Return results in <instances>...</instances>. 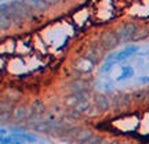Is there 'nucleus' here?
<instances>
[{
    "instance_id": "obj_12",
    "label": "nucleus",
    "mask_w": 149,
    "mask_h": 144,
    "mask_svg": "<svg viewBox=\"0 0 149 144\" xmlns=\"http://www.w3.org/2000/svg\"><path fill=\"white\" fill-rule=\"evenodd\" d=\"M74 112H77V114H80V115H83V114H86V112H88L91 110V103L87 100V101H81L77 105H74L73 108H72Z\"/></svg>"
},
{
    "instance_id": "obj_5",
    "label": "nucleus",
    "mask_w": 149,
    "mask_h": 144,
    "mask_svg": "<svg viewBox=\"0 0 149 144\" xmlns=\"http://www.w3.org/2000/svg\"><path fill=\"white\" fill-rule=\"evenodd\" d=\"M93 107L97 108L100 112H107L111 110L112 101L108 98V96L102 94V93H98V94L93 97Z\"/></svg>"
},
{
    "instance_id": "obj_3",
    "label": "nucleus",
    "mask_w": 149,
    "mask_h": 144,
    "mask_svg": "<svg viewBox=\"0 0 149 144\" xmlns=\"http://www.w3.org/2000/svg\"><path fill=\"white\" fill-rule=\"evenodd\" d=\"M133 96L128 94V93H117L113 96V100H112V107L115 108L116 111H120V110H126L133 103Z\"/></svg>"
},
{
    "instance_id": "obj_16",
    "label": "nucleus",
    "mask_w": 149,
    "mask_h": 144,
    "mask_svg": "<svg viewBox=\"0 0 149 144\" xmlns=\"http://www.w3.org/2000/svg\"><path fill=\"white\" fill-rule=\"evenodd\" d=\"M46 4H48V6H53V4H57V3H59L61 0H43Z\"/></svg>"
},
{
    "instance_id": "obj_6",
    "label": "nucleus",
    "mask_w": 149,
    "mask_h": 144,
    "mask_svg": "<svg viewBox=\"0 0 149 144\" xmlns=\"http://www.w3.org/2000/svg\"><path fill=\"white\" fill-rule=\"evenodd\" d=\"M139 50V46L138 44H128L124 48H122L119 53H116V61H124V60L130 58V57H133L134 54H137Z\"/></svg>"
},
{
    "instance_id": "obj_4",
    "label": "nucleus",
    "mask_w": 149,
    "mask_h": 144,
    "mask_svg": "<svg viewBox=\"0 0 149 144\" xmlns=\"http://www.w3.org/2000/svg\"><path fill=\"white\" fill-rule=\"evenodd\" d=\"M28 118H29V107H26L25 104H17L14 110H13V122L15 123H22L28 121Z\"/></svg>"
},
{
    "instance_id": "obj_13",
    "label": "nucleus",
    "mask_w": 149,
    "mask_h": 144,
    "mask_svg": "<svg viewBox=\"0 0 149 144\" xmlns=\"http://www.w3.org/2000/svg\"><path fill=\"white\" fill-rule=\"evenodd\" d=\"M133 76H134V70L131 67H123L122 74L117 76V80H119V82H120V80H126V79L133 78Z\"/></svg>"
},
{
    "instance_id": "obj_10",
    "label": "nucleus",
    "mask_w": 149,
    "mask_h": 144,
    "mask_svg": "<svg viewBox=\"0 0 149 144\" xmlns=\"http://www.w3.org/2000/svg\"><path fill=\"white\" fill-rule=\"evenodd\" d=\"M11 6L15 8V11L19 14L21 18H28V17H31V8H29L28 6L24 4L22 1H13Z\"/></svg>"
},
{
    "instance_id": "obj_8",
    "label": "nucleus",
    "mask_w": 149,
    "mask_h": 144,
    "mask_svg": "<svg viewBox=\"0 0 149 144\" xmlns=\"http://www.w3.org/2000/svg\"><path fill=\"white\" fill-rule=\"evenodd\" d=\"M68 89H69V94H74V93H81V91H87L88 86L86 85L84 80L81 79H74L70 83H68Z\"/></svg>"
},
{
    "instance_id": "obj_14",
    "label": "nucleus",
    "mask_w": 149,
    "mask_h": 144,
    "mask_svg": "<svg viewBox=\"0 0 149 144\" xmlns=\"http://www.w3.org/2000/svg\"><path fill=\"white\" fill-rule=\"evenodd\" d=\"M11 24H13V21H11L10 17L4 15V14H0V28L3 31H6L8 27H11Z\"/></svg>"
},
{
    "instance_id": "obj_9",
    "label": "nucleus",
    "mask_w": 149,
    "mask_h": 144,
    "mask_svg": "<svg viewBox=\"0 0 149 144\" xmlns=\"http://www.w3.org/2000/svg\"><path fill=\"white\" fill-rule=\"evenodd\" d=\"M22 3L25 6H28L29 8L37 10V11H46V10H48V7H50V6L46 4L43 0H22Z\"/></svg>"
},
{
    "instance_id": "obj_11",
    "label": "nucleus",
    "mask_w": 149,
    "mask_h": 144,
    "mask_svg": "<svg viewBox=\"0 0 149 144\" xmlns=\"http://www.w3.org/2000/svg\"><path fill=\"white\" fill-rule=\"evenodd\" d=\"M133 96V100L135 103H138V104H144V103L149 101V96H148V90H144V89H141V90H135L131 94Z\"/></svg>"
},
{
    "instance_id": "obj_2",
    "label": "nucleus",
    "mask_w": 149,
    "mask_h": 144,
    "mask_svg": "<svg viewBox=\"0 0 149 144\" xmlns=\"http://www.w3.org/2000/svg\"><path fill=\"white\" fill-rule=\"evenodd\" d=\"M98 42L101 43V46L104 47V50H113V48H116L117 46H119L120 40H119V37H117L115 31L108 29V31H104V32L101 33Z\"/></svg>"
},
{
    "instance_id": "obj_7",
    "label": "nucleus",
    "mask_w": 149,
    "mask_h": 144,
    "mask_svg": "<svg viewBox=\"0 0 149 144\" xmlns=\"http://www.w3.org/2000/svg\"><path fill=\"white\" fill-rule=\"evenodd\" d=\"M102 46L100 42H93L88 44V48H87V54H86V57H88L90 60H93L94 63L97 64V61L98 58L101 57V50H102Z\"/></svg>"
},
{
    "instance_id": "obj_15",
    "label": "nucleus",
    "mask_w": 149,
    "mask_h": 144,
    "mask_svg": "<svg viewBox=\"0 0 149 144\" xmlns=\"http://www.w3.org/2000/svg\"><path fill=\"white\" fill-rule=\"evenodd\" d=\"M115 63H116V61H113V60H107V61L102 64V67H101V70H100V71H101L102 74H107V72L112 71V68H113Z\"/></svg>"
},
{
    "instance_id": "obj_17",
    "label": "nucleus",
    "mask_w": 149,
    "mask_h": 144,
    "mask_svg": "<svg viewBox=\"0 0 149 144\" xmlns=\"http://www.w3.org/2000/svg\"><path fill=\"white\" fill-rule=\"evenodd\" d=\"M139 82H141V83H149V76H141V78H139Z\"/></svg>"
},
{
    "instance_id": "obj_18",
    "label": "nucleus",
    "mask_w": 149,
    "mask_h": 144,
    "mask_svg": "<svg viewBox=\"0 0 149 144\" xmlns=\"http://www.w3.org/2000/svg\"><path fill=\"white\" fill-rule=\"evenodd\" d=\"M146 90H148V96H149V89H146Z\"/></svg>"
},
{
    "instance_id": "obj_1",
    "label": "nucleus",
    "mask_w": 149,
    "mask_h": 144,
    "mask_svg": "<svg viewBox=\"0 0 149 144\" xmlns=\"http://www.w3.org/2000/svg\"><path fill=\"white\" fill-rule=\"evenodd\" d=\"M138 29L139 28L134 22H123L120 25H117L115 32H116L120 43H128V42H131V40H135Z\"/></svg>"
}]
</instances>
